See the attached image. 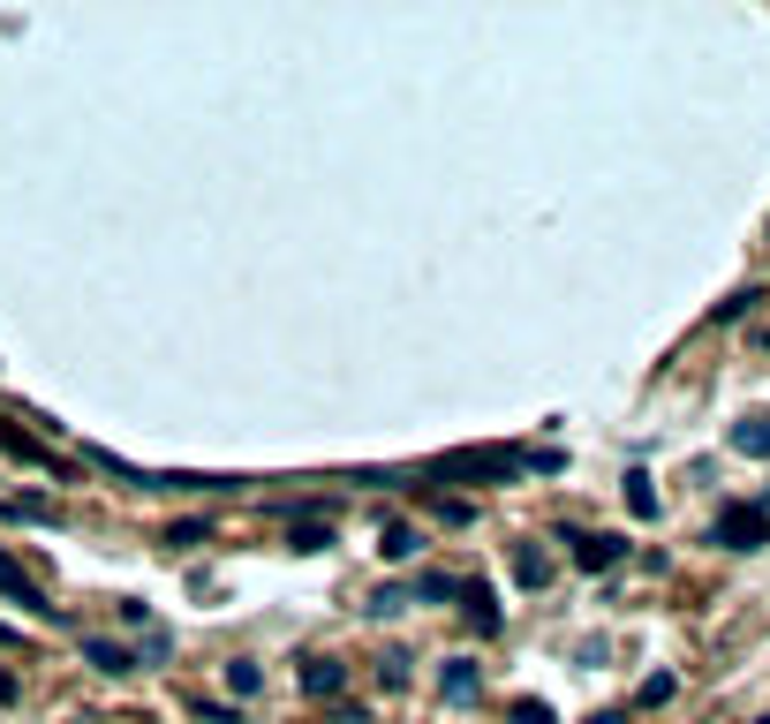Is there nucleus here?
Listing matches in <instances>:
<instances>
[{
  "label": "nucleus",
  "instance_id": "obj_1",
  "mask_svg": "<svg viewBox=\"0 0 770 724\" xmlns=\"http://www.w3.org/2000/svg\"><path fill=\"white\" fill-rule=\"evenodd\" d=\"M446 475L514 483V475H521V453H514V445H483V453H439V460H431V483H446Z\"/></svg>",
  "mask_w": 770,
  "mask_h": 724
},
{
  "label": "nucleus",
  "instance_id": "obj_2",
  "mask_svg": "<svg viewBox=\"0 0 770 724\" xmlns=\"http://www.w3.org/2000/svg\"><path fill=\"white\" fill-rule=\"evenodd\" d=\"M710 544L718 551H763L770 544V498H756V506H718Z\"/></svg>",
  "mask_w": 770,
  "mask_h": 724
},
{
  "label": "nucleus",
  "instance_id": "obj_3",
  "mask_svg": "<svg viewBox=\"0 0 770 724\" xmlns=\"http://www.w3.org/2000/svg\"><path fill=\"white\" fill-rule=\"evenodd\" d=\"M0 596H8V604H23L30 619H53V604H46V588H38V574H30L23 559H8V551H0Z\"/></svg>",
  "mask_w": 770,
  "mask_h": 724
},
{
  "label": "nucleus",
  "instance_id": "obj_4",
  "mask_svg": "<svg viewBox=\"0 0 770 724\" xmlns=\"http://www.w3.org/2000/svg\"><path fill=\"white\" fill-rule=\"evenodd\" d=\"M559 536L575 544V567H582V574H605V567H619V559H627V536H605V529H597V536H582V529H559Z\"/></svg>",
  "mask_w": 770,
  "mask_h": 724
},
{
  "label": "nucleus",
  "instance_id": "obj_5",
  "mask_svg": "<svg viewBox=\"0 0 770 724\" xmlns=\"http://www.w3.org/2000/svg\"><path fill=\"white\" fill-rule=\"evenodd\" d=\"M340 687H348V664H340V657H310L303 664V695L310 702H332Z\"/></svg>",
  "mask_w": 770,
  "mask_h": 724
},
{
  "label": "nucleus",
  "instance_id": "obj_6",
  "mask_svg": "<svg viewBox=\"0 0 770 724\" xmlns=\"http://www.w3.org/2000/svg\"><path fill=\"white\" fill-rule=\"evenodd\" d=\"M476 687H483L476 657H446V664H439V695H446V702H476Z\"/></svg>",
  "mask_w": 770,
  "mask_h": 724
},
{
  "label": "nucleus",
  "instance_id": "obj_7",
  "mask_svg": "<svg viewBox=\"0 0 770 724\" xmlns=\"http://www.w3.org/2000/svg\"><path fill=\"white\" fill-rule=\"evenodd\" d=\"M84 664H91V672H106V679H129V672H137V649H122V642H99V634H91V642H84Z\"/></svg>",
  "mask_w": 770,
  "mask_h": 724
},
{
  "label": "nucleus",
  "instance_id": "obj_8",
  "mask_svg": "<svg viewBox=\"0 0 770 724\" xmlns=\"http://www.w3.org/2000/svg\"><path fill=\"white\" fill-rule=\"evenodd\" d=\"M0 453H15L23 468H53V453H46L30 431H15V423H0ZM53 483H61V468H53Z\"/></svg>",
  "mask_w": 770,
  "mask_h": 724
},
{
  "label": "nucleus",
  "instance_id": "obj_9",
  "mask_svg": "<svg viewBox=\"0 0 770 724\" xmlns=\"http://www.w3.org/2000/svg\"><path fill=\"white\" fill-rule=\"evenodd\" d=\"M733 453H748V460H770V416H741L733 431H725Z\"/></svg>",
  "mask_w": 770,
  "mask_h": 724
},
{
  "label": "nucleus",
  "instance_id": "obj_10",
  "mask_svg": "<svg viewBox=\"0 0 770 724\" xmlns=\"http://www.w3.org/2000/svg\"><path fill=\"white\" fill-rule=\"evenodd\" d=\"M462 596H468L462 604L468 626H476V634H498V596H491V588H462Z\"/></svg>",
  "mask_w": 770,
  "mask_h": 724
},
{
  "label": "nucleus",
  "instance_id": "obj_11",
  "mask_svg": "<svg viewBox=\"0 0 770 724\" xmlns=\"http://www.w3.org/2000/svg\"><path fill=\"white\" fill-rule=\"evenodd\" d=\"M514 581H521V588H544V581H552V559H544L537 544H521V551H514Z\"/></svg>",
  "mask_w": 770,
  "mask_h": 724
},
{
  "label": "nucleus",
  "instance_id": "obj_12",
  "mask_svg": "<svg viewBox=\"0 0 770 724\" xmlns=\"http://www.w3.org/2000/svg\"><path fill=\"white\" fill-rule=\"evenodd\" d=\"M288 544H295V551H303V559H317V551H325V544H332V529H325V513H310L303 529H288Z\"/></svg>",
  "mask_w": 770,
  "mask_h": 724
},
{
  "label": "nucleus",
  "instance_id": "obj_13",
  "mask_svg": "<svg viewBox=\"0 0 770 724\" xmlns=\"http://www.w3.org/2000/svg\"><path fill=\"white\" fill-rule=\"evenodd\" d=\"M416 551H424V536H416L408 521H393V529H386V559H393V567H408Z\"/></svg>",
  "mask_w": 770,
  "mask_h": 724
},
{
  "label": "nucleus",
  "instance_id": "obj_14",
  "mask_svg": "<svg viewBox=\"0 0 770 724\" xmlns=\"http://www.w3.org/2000/svg\"><path fill=\"white\" fill-rule=\"evenodd\" d=\"M627 513H634V521H649V513H657V491H649V475H642V468L627 475Z\"/></svg>",
  "mask_w": 770,
  "mask_h": 724
},
{
  "label": "nucleus",
  "instance_id": "obj_15",
  "mask_svg": "<svg viewBox=\"0 0 770 724\" xmlns=\"http://www.w3.org/2000/svg\"><path fill=\"white\" fill-rule=\"evenodd\" d=\"M756 302H763V288H733L725 302H718V309H710V317H718V325H733V317H748Z\"/></svg>",
  "mask_w": 770,
  "mask_h": 724
},
{
  "label": "nucleus",
  "instance_id": "obj_16",
  "mask_svg": "<svg viewBox=\"0 0 770 724\" xmlns=\"http://www.w3.org/2000/svg\"><path fill=\"white\" fill-rule=\"evenodd\" d=\"M227 687H235V702H250V695H257V687H265V672H257V664H242V657H235V664H227Z\"/></svg>",
  "mask_w": 770,
  "mask_h": 724
},
{
  "label": "nucleus",
  "instance_id": "obj_17",
  "mask_svg": "<svg viewBox=\"0 0 770 724\" xmlns=\"http://www.w3.org/2000/svg\"><path fill=\"white\" fill-rule=\"evenodd\" d=\"M431 513H439L446 529H468V521H476V506H468V498H431Z\"/></svg>",
  "mask_w": 770,
  "mask_h": 724
},
{
  "label": "nucleus",
  "instance_id": "obj_18",
  "mask_svg": "<svg viewBox=\"0 0 770 724\" xmlns=\"http://www.w3.org/2000/svg\"><path fill=\"white\" fill-rule=\"evenodd\" d=\"M0 513H8V521H53V506H46V498H8Z\"/></svg>",
  "mask_w": 770,
  "mask_h": 724
},
{
  "label": "nucleus",
  "instance_id": "obj_19",
  "mask_svg": "<svg viewBox=\"0 0 770 724\" xmlns=\"http://www.w3.org/2000/svg\"><path fill=\"white\" fill-rule=\"evenodd\" d=\"M672 687H680L672 672H649V679H642V710H657V702H672Z\"/></svg>",
  "mask_w": 770,
  "mask_h": 724
},
{
  "label": "nucleus",
  "instance_id": "obj_20",
  "mask_svg": "<svg viewBox=\"0 0 770 724\" xmlns=\"http://www.w3.org/2000/svg\"><path fill=\"white\" fill-rule=\"evenodd\" d=\"M204 724H242V710H227V702H189Z\"/></svg>",
  "mask_w": 770,
  "mask_h": 724
},
{
  "label": "nucleus",
  "instance_id": "obj_21",
  "mask_svg": "<svg viewBox=\"0 0 770 724\" xmlns=\"http://www.w3.org/2000/svg\"><path fill=\"white\" fill-rule=\"evenodd\" d=\"M514 724H559V717H552V702H514Z\"/></svg>",
  "mask_w": 770,
  "mask_h": 724
},
{
  "label": "nucleus",
  "instance_id": "obj_22",
  "mask_svg": "<svg viewBox=\"0 0 770 724\" xmlns=\"http://www.w3.org/2000/svg\"><path fill=\"white\" fill-rule=\"evenodd\" d=\"M590 724H627V710H597V717H590Z\"/></svg>",
  "mask_w": 770,
  "mask_h": 724
},
{
  "label": "nucleus",
  "instance_id": "obj_23",
  "mask_svg": "<svg viewBox=\"0 0 770 724\" xmlns=\"http://www.w3.org/2000/svg\"><path fill=\"white\" fill-rule=\"evenodd\" d=\"M0 649H23V634H15V626H0Z\"/></svg>",
  "mask_w": 770,
  "mask_h": 724
},
{
  "label": "nucleus",
  "instance_id": "obj_24",
  "mask_svg": "<svg viewBox=\"0 0 770 724\" xmlns=\"http://www.w3.org/2000/svg\"><path fill=\"white\" fill-rule=\"evenodd\" d=\"M0 702H15V672H0Z\"/></svg>",
  "mask_w": 770,
  "mask_h": 724
},
{
  "label": "nucleus",
  "instance_id": "obj_25",
  "mask_svg": "<svg viewBox=\"0 0 770 724\" xmlns=\"http://www.w3.org/2000/svg\"><path fill=\"white\" fill-rule=\"evenodd\" d=\"M76 724H99V717H76Z\"/></svg>",
  "mask_w": 770,
  "mask_h": 724
},
{
  "label": "nucleus",
  "instance_id": "obj_26",
  "mask_svg": "<svg viewBox=\"0 0 770 724\" xmlns=\"http://www.w3.org/2000/svg\"><path fill=\"white\" fill-rule=\"evenodd\" d=\"M756 724H770V717H756Z\"/></svg>",
  "mask_w": 770,
  "mask_h": 724
}]
</instances>
